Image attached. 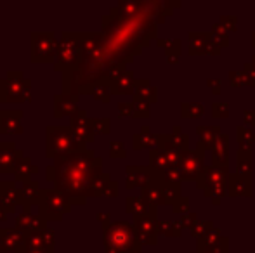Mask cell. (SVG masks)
Segmentation results:
<instances>
[{
    "mask_svg": "<svg viewBox=\"0 0 255 253\" xmlns=\"http://www.w3.org/2000/svg\"><path fill=\"white\" fill-rule=\"evenodd\" d=\"M153 208H156V206L148 205V201H146L142 196H128V198L125 199V210H127V213H130L134 219L148 215Z\"/></svg>",
    "mask_w": 255,
    "mask_h": 253,
    "instance_id": "603a6c76",
    "label": "cell"
},
{
    "mask_svg": "<svg viewBox=\"0 0 255 253\" xmlns=\"http://www.w3.org/2000/svg\"><path fill=\"white\" fill-rule=\"evenodd\" d=\"M16 253H54V252H40V250H31V248H26V245H24L21 250H17Z\"/></svg>",
    "mask_w": 255,
    "mask_h": 253,
    "instance_id": "6f0895ef",
    "label": "cell"
},
{
    "mask_svg": "<svg viewBox=\"0 0 255 253\" xmlns=\"http://www.w3.org/2000/svg\"><path fill=\"white\" fill-rule=\"evenodd\" d=\"M236 162H238V175L252 179V151L238 149Z\"/></svg>",
    "mask_w": 255,
    "mask_h": 253,
    "instance_id": "83f0119b",
    "label": "cell"
},
{
    "mask_svg": "<svg viewBox=\"0 0 255 253\" xmlns=\"http://www.w3.org/2000/svg\"><path fill=\"white\" fill-rule=\"evenodd\" d=\"M16 151L17 148L14 141H0V175L14 173Z\"/></svg>",
    "mask_w": 255,
    "mask_h": 253,
    "instance_id": "d6986e66",
    "label": "cell"
},
{
    "mask_svg": "<svg viewBox=\"0 0 255 253\" xmlns=\"http://www.w3.org/2000/svg\"><path fill=\"white\" fill-rule=\"evenodd\" d=\"M250 64H252V68H254V71H255V56L252 58V61H250Z\"/></svg>",
    "mask_w": 255,
    "mask_h": 253,
    "instance_id": "6125c7cd",
    "label": "cell"
},
{
    "mask_svg": "<svg viewBox=\"0 0 255 253\" xmlns=\"http://www.w3.org/2000/svg\"><path fill=\"white\" fill-rule=\"evenodd\" d=\"M104 250H113L117 253H128L137 240H135L134 224L125 220H113L110 226L103 227Z\"/></svg>",
    "mask_w": 255,
    "mask_h": 253,
    "instance_id": "277c9868",
    "label": "cell"
},
{
    "mask_svg": "<svg viewBox=\"0 0 255 253\" xmlns=\"http://www.w3.org/2000/svg\"><path fill=\"white\" fill-rule=\"evenodd\" d=\"M252 45L255 47V33H252Z\"/></svg>",
    "mask_w": 255,
    "mask_h": 253,
    "instance_id": "be15d7a7",
    "label": "cell"
},
{
    "mask_svg": "<svg viewBox=\"0 0 255 253\" xmlns=\"http://www.w3.org/2000/svg\"><path fill=\"white\" fill-rule=\"evenodd\" d=\"M0 135H5V130H3V127H2V122H0Z\"/></svg>",
    "mask_w": 255,
    "mask_h": 253,
    "instance_id": "94428289",
    "label": "cell"
},
{
    "mask_svg": "<svg viewBox=\"0 0 255 253\" xmlns=\"http://www.w3.org/2000/svg\"><path fill=\"white\" fill-rule=\"evenodd\" d=\"M200 220L196 219V215L195 213H191V212H188V213H184V215L181 217V220H177V224L181 227H189V229H193V227L198 224Z\"/></svg>",
    "mask_w": 255,
    "mask_h": 253,
    "instance_id": "7dc6e473",
    "label": "cell"
},
{
    "mask_svg": "<svg viewBox=\"0 0 255 253\" xmlns=\"http://www.w3.org/2000/svg\"><path fill=\"white\" fill-rule=\"evenodd\" d=\"M242 80L243 85H249V87H255V71L250 63H245L242 71Z\"/></svg>",
    "mask_w": 255,
    "mask_h": 253,
    "instance_id": "7bdbcfd3",
    "label": "cell"
},
{
    "mask_svg": "<svg viewBox=\"0 0 255 253\" xmlns=\"http://www.w3.org/2000/svg\"><path fill=\"white\" fill-rule=\"evenodd\" d=\"M196 134H198V148L207 151L212 149V144L215 142V139L221 135V128L219 127H198L196 128Z\"/></svg>",
    "mask_w": 255,
    "mask_h": 253,
    "instance_id": "4316f807",
    "label": "cell"
},
{
    "mask_svg": "<svg viewBox=\"0 0 255 253\" xmlns=\"http://www.w3.org/2000/svg\"><path fill=\"white\" fill-rule=\"evenodd\" d=\"M0 122L5 134H23V111L19 109H2Z\"/></svg>",
    "mask_w": 255,
    "mask_h": 253,
    "instance_id": "44dd1931",
    "label": "cell"
},
{
    "mask_svg": "<svg viewBox=\"0 0 255 253\" xmlns=\"http://www.w3.org/2000/svg\"><path fill=\"white\" fill-rule=\"evenodd\" d=\"M229 84H231V87H240V85H243L242 73H240V71H231V73H229Z\"/></svg>",
    "mask_w": 255,
    "mask_h": 253,
    "instance_id": "f907efd6",
    "label": "cell"
},
{
    "mask_svg": "<svg viewBox=\"0 0 255 253\" xmlns=\"http://www.w3.org/2000/svg\"><path fill=\"white\" fill-rule=\"evenodd\" d=\"M96 217H98V220L101 222L103 227H106V226H110V224H111V217H110V213H108V212H99Z\"/></svg>",
    "mask_w": 255,
    "mask_h": 253,
    "instance_id": "db71d44e",
    "label": "cell"
},
{
    "mask_svg": "<svg viewBox=\"0 0 255 253\" xmlns=\"http://www.w3.org/2000/svg\"><path fill=\"white\" fill-rule=\"evenodd\" d=\"M101 173L103 160L91 148L56 158L45 170L47 180L52 182L54 189L66 196L71 206H84L87 203L92 186Z\"/></svg>",
    "mask_w": 255,
    "mask_h": 253,
    "instance_id": "6da1fadb",
    "label": "cell"
},
{
    "mask_svg": "<svg viewBox=\"0 0 255 253\" xmlns=\"http://www.w3.org/2000/svg\"><path fill=\"white\" fill-rule=\"evenodd\" d=\"M82 59V35L77 31H64L61 35L59 47H57V56L54 61V70L56 71H71L77 68V64Z\"/></svg>",
    "mask_w": 255,
    "mask_h": 253,
    "instance_id": "8992f818",
    "label": "cell"
},
{
    "mask_svg": "<svg viewBox=\"0 0 255 253\" xmlns=\"http://www.w3.org/2000/svg\"><path fill=\"white\" fill-rule=\"evenodd\" d=\"M31 63H54L57 56L59 42L56 40L54 31H31L30 35Z\"/></svg>",
    "mask_w": 255,
    "mask_h": 253,
    "instance_id": "ba28073f",
    "label": "cell"
},
{
    "mask_svg": "<svg viewBox=\"0 0 255 253\" xmlns=\"http://www.w3.org/2000/svg\"><path fill=\"white\" fill-rule=\"evenodd\" d=\"M135 240L141 245H156L158 241V220L156 208H153L148 215L134 219Z\"/></svg>",
    "mask_w": 255,
    "mask_h": 253,
    "instance_id": "30bf717a",
    "label": "cell"
},
{
    "mask_svg": "<svg viewBox=\"0 0 255 253\" xmlns=\"http://www.w3.org/2000/svg\"><path fill=\"white\" fill-rule=\"evenodd\" d=\"M236 135H238L240 149H245V151H252V144L255 142V134L252 132V128H249V127H238V128H236Z\"/></svg>",
    "mask_w": 255,
    "mask_h": 253,
    "instance_id": "1f68e13d",
    "label": "cell"
},
{
    "mask_svg": "<svg viewBox=\"0 0 255 253\" xmlns=\"http://www.w3.org/2000/svg\"><path fill=\"white\" fill-rule=\"evenodd\" d=\"M84 148H87V146L75 137L70 127L49 125L45 128V156L47 158L56 160L73 151H80Z\"/></svg>",
    "mask_w": 255,
    "mask_h": 253,
    "instance_id": "3957f363",
    "label": "cell"
},
{
    "mask_svg": "<svg viewBox=\"0 0 255 253\" xmlns=\"http://www.w3.org/2000/svg\"><path fill=\"white\" fill-rule=\"evenodd\" d=\"M135 80H137V78L134 77V73H132L130 70H125V71H122L120 75H117L108 85H110V88H111V94H115V95H128V94L134 95Z\"/></svg>",
    "mask_w": 255,
    "mask_h": 253,
    "instance_id": "e0dca14e",
    "label": "cell"
},
{
    "mask_svg": "<svg viewBox=\"0 0 255 253\" xmlns=\"http://www.w3.org/2000/svg\"><path fill=\"white\" fill-rule=\"evenodd\" d=\"M182 227L177 222H172V220H158V234L167 238H177L181 236Z\"/></svg>",
    "mask_w": 255,
    "mask_h": 253,
    "instance_id": "d6a6232c",
    "label": "cell"
},
{
    "mask_svg": "<svg viewBox=\"0 0 255 253\" xmlns=\"http://www.w3.org/2000/svg\"><path fill=\"white\" fill-rule=\"evenodd\" d=\"M125 172H127V180H125V187L127 189H135V187L146 189V187L163 184V173L156 172L151 167L128 165L125 169Z\"/></svg>",
    "mask_w": 255,
    "mask_h": 253,
    "instance_id": "9c48e42d",
    "label": "cell"
},
{
    "mask_svg": "<svg viewBox=\"0 0 255 253\" xmlns=\"http://www.w3.org/2000/svg\"><path fill=\"white\" fill-rule=\"evenodd\" d=\"M117 194H118V184L111 180V184L108 186V189H106V192H104V196H110V198H115Z\"/></svg>",
    "mask_w": 255,
    "mask_h": 253,
    "instance_id": "9f6ffc18",
    "label": "cell"
},
{
    "mask_svg": "<svg viewBox=\"0 0 255 253\" xmlns=\"http://www.w3.org/2000/svg\"><path fill=\"white\" fill-rule=\"evenodd\" d=\"M111 184V177L110 173H101V175L96 179L94 186H92V192L91 196H94V198H99V196H104V192H106L108 186Z\"/></svg>",
    "mask_w": 255,
    "mask_h": 253,
    "instance_id": "d590c367",
    "label": "cell"
},
{
    "mask_svg": "<svg viewBox=\"0 0 255 253\" xmlns=\"http://www.w3.org/2000/svg\"><path fill=\"white\" fill-rule=\"evenodd\" d=\"M182 180V172L181 169H168L163 172V182L167 184H181Z\"/></svg>",
    "mask_w": 255,
    "mask_h": 253,
    "instance_id": "b9f144b4",
    "label": "cell"
},
{
    "mask_svg": "<svg viewBox=\"0 0 255 253\" xmlns=\"http://www.w3.org/2000/svg\"><path fill=\"white\" fill-rule=\"evenodd\" d=\"M26 245V234L21 233L16 227H7L3 229V238H2V253H16L17 250Z\"/></svg>",
    "mask_w": 255,
    "mask_h": 253,
    "instance_id": "ffe728a7",
    "label": "cell"
},
{
    "mask_svg": "<svg viewBox=\"0 0 255 253\" xmlns=\"http://www.w3.org/2000/svg\"><path fill=\"white\" fill-rule=\"evenodd\" d=\"M212 116L214 118H228L229 116L228 102H214V106H212Z\"/></svg>",
    "mask_w": 255,
    "mask_h": 253,
    "instance_id": "f6af8a7d",
    "label": "cell"
},
{
    "mask_svg": "<svg viewBox=\"0 0 255 253\" xmlns=\"http://www.w3.org/2000/svg\"><path fill=\"white\" fill-rule=\"evenodd\" d=\"M205 151L200 148L193 149V151H186L184 155H182V160H181V165H179V169H181L182 172V180H196L200 175V172L203 170L205 163Z\"/></svg>",
    "mask_w": 255,
    "mask_h": 253,
    "instance_id": "8fae6325",
    "label": "cell"
},
{
    "mask_svg": "<svg viewBox=\"0 0 255 253\" xmlns=\"http://www.w3.org/2000/svg\"><path fill=\"white\" fill-rule=\"evenodd\" d=\"M78 109V97L66 95L63 92L54 95V118L61 120L64 116H73Z\"/></svg>",
    "mask_w": 255,
    "mask_h": 253,
    "instance_id": "ac0fdd59",
    "label": "cell"
},
{
    "mask_svg": "<svg viewBox=\"0 0 255 253\" xmlns=\"http://www.w3.org/2000/svg\"><path fill=\"white\" fill-rule=\"evenodd\" d=\"M212 229H214V224H212L210 220H203V222H198L195 227H193L191 233H193V236H195L196 240H200V238L207 236Z\"/></svg>",
    "mask_w": 255,
    "mask_h": 253,
    "instance_id": "60d3db41",
    "label": "cell"
},
{
    "mask_svg": "<svg viewBox=\"0 0 255 253\" xmlns=\"http://www.w3.org/2000/svg\"><path fill=\"white\" fill-rule=\"evenodd\" d=\"M212 37H214V40L217 42L219 47H228L229 45V37H228V31H226V28L222 26L221 23L214 24V30H212Z\"/></svg>",
    "mask_w": 255,
    "mask_h": 253,
    "instance_id": "ab89813d",
    "label": "cell"
},
{
    "mask_svg": "<svg viewBox=\"0 0 255 253\" xmlns=\"http://www.w3.org/2000/svg\"><path fill=\"white\" fill-rule=\"evenodd\" d=\"M0 205L9 212V215L16 213L17 206H24L23 192L17 189L16 180H7V182L0 180Z\"/></svg>",
    "mask_w": 255,
    "mask_h": 253,
    "instance_id": "7c38bea8",
    "label": "cell"
},
{
    "mask_svg": "<svg viewBox=\"0 0 255 253\" xmlns=\"http://www.w3.org/2000/svg\"><path fill=\"white\" fill-rule=\"evenodd\" d=\"M196 253H208V252H196Z\"/></svg>",
    "mask_w": 255,
    "mask_h": 253,
    "instance_id": "e7e4bbea",
    "label": "cell"
},
{
    "mask_svg": "<svg viewBox=\"0 0 255 253\" xmlns=\"http://www.w3.org/2000/svg\"><path fill=\"white\" fill-rule=\"evenodd\" d=\"M219 23L222 24V26L224 28H228L229 31H235L236 30V17H221V21H219Z\"/></svg>",
    "mask_w": 255,
    "mask_h": 253,
    "instance_id": "816d5d0a",
    "label": "cell"
},
{
    "mask_svg": "<svg viewBox=\"0 0 255 253\" xmlns=\"http://www.w3.org/2000/svg\"><path fill=\"white\" fill-rule=\"evenodd\" d=\"M31 80L21 70H10L0 78V102H30Z\"/></svg>",
    "mask_w": 255,
    "mask_h": 253,
    "instance_id": "5b68a950",
    "label": "cell"
},
{
    "mask_svg": "<svg viewBox=\"0 0 255 253\" xmlns=\"http://www.w3.org/2000/svg\"><path fill=\"white\" fill-rule=\"evenodd\" d=\"M134 101H142V102H156L158 101V90L156 87H153L151 82L146 78H137L135 80V90H134Z\"/></svg>",
    "mask_w": 255,
    "mask_h": 253,
    "instance_id": "7402d4cb",
    "label": "cell"
},
{
    "mask_svg": "<svg viewBox=\"0 0 255 253\" xmlns=\"http://www.w3.org/2000/svg\"><path fill=\"white\" fill-rule=\"evenodd\" d=\"M31 224H33V213L31 212H23L16 217V229H19L21 233L30 234L31 233Z\"/></svg>",
    "mask_w": 255,
    "mask_h": 253,
    "instance_id": "8d00e7d4",
    "label": "cell"
},
{
    "mask_svg": "<svg viewBox=\"0 0 255 253\" xmlns=\"http://www.w3.org/2000/svg\"><path fill=\"white\" fill-rule=\"evenodd\" d=\"M132 146H134V149H154L158 148V135L151 134L149 127H142L141 132L132 137Z\"/></svg>",
    "mask_w": 255,
    "mask_h": 253,
    "instance_id": "484cf974",
    "label": "cell"
},
{
    "mask_svg": "<svg viewBox=\"0 0 255 253\" xmlns=\"http://www.w3.org/2000/svg\"><path fill=\"white\" fill-rule=\"evenodd\" d=\"M40 186H38L37 180H28V182L23 184L21 187V192H23V212H31V206H37V199L38 194H40Z\"/></svg>",
    "mask_w": 255,
    "mask_h": 253,
    "instance_id": "d4e9b609",
    "label": "cell"
},
{
    "mask_svg": "<svg viewBox=\"0 0 255 253\" xmlns=\"http://www.w3.org/2000/svg\"><path fill=\"white\" fill-rule=\"evenodd\" d=\"M118 116H134V102H118Z\"/></svg>",
    "mask_w": 255,
    "mask_h": 253,
    "instance_id": "c3c4849f",
    "label": "cell"
},
{
    "mask_svg": "<svg viewBox=\"0 0 255 253\" xmlns=\"http://www.w3.org/2000/svg\"><path fill=\"white\" fill-rule=\"evenodd\" d=\"M243 122H245V125L250 127H255V111H245V115H243Z\"/></svg>",
    "mask_w": 255,
    "mask_h": 253,
    "instance_id": "11a10c76",
    "label": "cell"
},
{
    "mask_svg": "<svg viewBox=\"0 0 255 253\" xmlns=\"http://www.w3.org/2000/svg\"><path fill=\"white\" fill-rule=\"evenodd\" d=\"M161 196H163V205H175L181 198V184H161Z\"/></svg>",
    "mask_w": 255,
    "mask_h": 253,
    "instance_id": "4dcf8cb0",
    "label": "cell"
},
{
    "mask_svg": "<svg viewBox=\"0 0 255 253\" xmlns=\"http://www.w3.org/2000/svg\"><path fill=\"white\" fill-rule=\"evenodd\" d=\"M142 198L148 201V205L151 206H160L163 205V196H161V184L160 186H151L142 189Z\"/></svg>",
    "mask_w": 255,
    "mask_h": 253,
    "instance_id": "836d02e7",
    "label": "cell"
},
{
    "mask_svg": "<svg viewBox=\"0 0 255 253\" xmlns=\"http://www.w3.org/2000/svg\"><path fill=\"white\" fill-rule=\"evenodd\" d=\"M134 102V118H149V104L142 101H132Z\"/></svg>",
    "mask_w": 255,
    "mask_h": 253,
    "instance_id": "ee69618b",
    "label": "cell"
},
{
    "mask_svg": "<svg viewBox=\"0 0 255 253\" xmlns=\"http://www.w3.org/2000/svg\"><path fill=\"white\" fill-rule=\"evenodd\" d=\"M38 206V215L44 217L47 222L51 220H63V217L66 213L71 212V203L68 201V198L64 194H61L59 191L52 189H42L37 199Z\"/></svg>",
    "mask_w": 255,
    "mask_h": 253,
    "instance_id": "52a82bcc",
    "label": "cell"
},
{
    "mask_svg": "<svg viewBox=\"0 0 255 253\" xmlns=\"http://www.w3.org/2000/svg\"><path fill=\"white\" fill-rule=\"evenodd\" d=\"M127 151H125L124 142L120 141H111L110 142V156L111 158H125Z\"/></svg>",
    "mask_w": 255,
    "mask_h": 253,
    "instance_id": "bcb514c9",
    "label": "cell"
},
{
    "mask_svg": "<svg viewBox=\"0 0 255 253\" xmlns=\"http://www.w3.org/2000/svg\"><path fill=\"white\" fill-rule=\"evenodd\" d=\"M228 194L229 196H252V182H250V179L238 175V173L229 175Z\"/></svg>",
    "mask_w": 255,
    "mask_h": 253,
    "instance_id": "cb8c5ba5",
    "label": "cell"
},
{
    "mask_svg": "<svg viewBox=\"0 0 255 253\" xmlns=\"http://www.w3.org/2000/svg\"><path fill=\"white\" fill-rule=\"evenodd\" d=\"M38 173V167L33 165L30 156L24 155L23 149H17L16 151V165H14V179L16 182H28L31 180V177Z\"/></svg>",
    "mask_w": 255,
    "mask_h": 253,
    "instance_id": "9a60e30c",
    "label": "cell"
},
{
    "mask_svg": "<svg viewBox=\"0 0 255 253\" xmlns=\"http://www.w3.org/2000/svg\"><path fill=\"white\" fill-rule=\"evenodd\" d=\"M149 163H151V165H149L151 169H154L156 172H161V173H163L165 170L170 169V163H168L167 153H165L161 148L151 149V153H149Z\"/></svg>",
    "mask_w": 255,
    "mask_h": 253,
    "instance_id": "f1b7e54d",
    "label": "cell"
},
{
    "mask_svg": "<svg viewBox=\"0 0 255 253\" xmlns=\"http://www.w3.org/2000/svg\"><path fill=\"white\" fill-rule=\"evenodd\" d=\"M70 128L73 130L75 137L78 139L80 142L87 144V142H92L96 139L94 130L89 125V118H87V113L84 109H78L73 116H70Z\"/></svg>",
    "mask_w": 255,
    "mask_h": 253,
    "instance_id": "5bb4252c",
    "label": "cell"
},
{
    "mask_svg": "<svg viewBox=\"0 0 255 253\" xmlns=\"http://www.w3.org/2000/svg\"><path fill=\"white\" fill-rule=\"evenodd\" d=\"M189 52L191 54H212L217 56L221 47L214 37L208 33H189Z\"/></svg>",
    "mask_w": 255,
    "mask_h": 253,
    "instance_id": "4fadbf2b",
    "label": "cell"
},
{
    "mask_svg": "<svg viewBox=\"0 0 255 253\" xmlns=\"http://www.w3.org/2000/svg\"><path fill=\"white\" fill-rule=\"evenodd\" d=\"M228 142H229V137L224 134H221L215 139V142L212 144V149H210V151L214 153L215 162H226V160H228Z\"/></svg>",
    "mask_w": 255,
    "mask_h": 253,
    "instance_id": "f546056e",
    "label": "cell"
},
{
    "mask_svg": "<svg viewBox=\"0 0 255 253\" xmlns=\"http://www.w3.org/2000/svg\"><path fill=\"white\" fill-rule=\"evenodd\" d=\"M26 248L40 252H54V248H56V233H54V229L26 234Z\"/></svg>",
    "mask_w": 255,
    "mask_h": 253,
    "instance_id": "2e32d148",
    "label": "cell"
},
{
    "mask_svg": "<svg viewBox=\"0 0 255 253\" xmlns=\"http://www.w3.org/2000/svg\"><path fill=\"white\" fill-rule=\"evenodd\" d=\"M0 104H2V102H0Z\"/></svg>",
    "mask_w": 255,
    "mask_h": 253,
    "instance_id": "03108f58",
    "label": "cell"
},
{
    "mask_svg": "<svg viewBox=\"0 0 255 253\" xmlns=\"http://www.w3.org/2000/svg\"><path fill=\"white\" fill-rule=\"evenodd\" d=\"M205 113V108L202 104H195V102H184L181 106V115L182 118H189V120H195V118H200L203 116Z\"/></svg>",
    "mask_w": 255,
    "mask_h": 253,
    "instance_id": "e575fe53",
    "label": "cell"
},
{
    "mask_svg": "<svg viewBox=\"0 0 255 253\" xmlns=\"http://www.w3.org/2000/svg\"><path fill=\"white\" fill-rule=\"evenodd\" d=\"M196 184H198V189H202L207 198H212V201L219 205L221 199L228 194V160L226 162H215L214 160V165H205L198 179H196Z\"/></svg>",
    "mask_w": 255,
    "mask_h": 253,
    "instance_id": "7a4b0ae2",
    "label": "cell"
},
{
    "mask_svg": "<svg viewBox=\"0 0 255 253\" xmlns=\"http://www.w3.org/2000/svg\"><path fill=\"white\" fill-rule=\"evenodd\" d=\"M188 206H189V199L188 198H182V196H181V198L175 201V205L172 206V208H174L175 213H182V212L188 213Z\"/></svg>",
    "mask_w": 255,
    "mask_h": 253,
    "instance_id": "681fc988",
    "label": "cell"
},
{
    "mask_svg": "<svg viewBox=\"0 0 255 253\" xmlns=\"http://www.w3.org/2000/svg\"><path fill=\"white\" fill-rule=\"evenodd\" d=\"M91 95L96 99V101H101V102H110L111 101V88L108 84H98L94 88H92Z\"/></svg>",
    "mask_w": 255,
    "mask_h": 253,
    "instance_id": "f35d334b",
    "label": "cell"
},
{
    "mask_svg": "<svg viewBox=\"0 0 255 253\" xmlns=\"http://www.w3.org/2000/svg\"><path fill=\"white\" fill-rule=\"evenodd\" d=\"M2 238H3V229H0V253H2Z\"/></svg>",
    "mask_w": 255,
    "mask_h": 253,
    "instance_id": "91938a15",
    "label": "cell"
},
{
    "mask_svg": "<svg viewBox=\"0 0 255 253\" xmlns=\"http://www.w3.org/2000/svg\"><path fill=\"white\" fill-rule=\"evenodd\" d=\"M7 217H9V212H7V210L3 208L2 205H0V222H3V220H7Z\"/></svg>",
    "mask_w": 255,
    "mask_h": 253,
    "instance_id": "680465c9",
    "label": "cell"
},
{
    "mask_svg": "<svg viewBox=\"0 0 255 253\" xmlns=\"http://www.w3.org/2000/svg\"><path fill=\"white\" fill-rule=\"evenodd\" d=\"M89 125L94 130V134L106 135L111 132V120L110 118H89Z\"/></svg>",
    "mask_w": 255,
    "mask_h": 253,
    "instance_id": "74e56055",
    "label": "cell"
},
{
    "mask_svg": "<svg viewBox=\"0 0 255 253\" xmlns=\"http://www.w3.org/2000/svg\"><path fill=\"white\" fill-rule=\"evenodd\" d=\"M207 84H208V87L212 88V92H214L215 95L221 94V80H219V78H210Z\"/></svg>",
    "mask_w": 255,
    "mask_h": 253,
    "instance_id": "f5cc1de1",
    "label": "cell"
}]
</instances>
